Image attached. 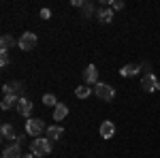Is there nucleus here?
Listing matches in <instances>:
<instances>
[{"mask_svg":"<svg viewBox=\"0 0 160 158\" xmlns=\"http://www.w3.org/2000/svg\"><path fill=\"white\" fill-rule=\"evenodd\" d=\"M0 135H2V139H17L13 124H2V128H0Z\"/></svg>","mask_w":160,"mask_h":158,"instance_id":"nucleus-15","label":"nucleus"},{"mask_svg":"<svg viewBox=\"0 0 160 158\" xmlns=\"http://www.w3.org/2000/svg\"><path fill=\"white\" fill-rule=\"evenodd\" d=\"M41 17H43V19H49L51 11H49V9H41Z\"/></svg>","mask_w":160,"mask_h":158,"instance_id":"nucleus-22","label":"nucleus"},{"mask_svg":"<svg viewBox=\"0 0 160 158\" xmlns=\"http://www.w3.org/2000/svg\"><path fill=\"white\" fill-rule=\"evenodd\" d=\"M98 22H102V24H109L111 19H113V9H102V11H98Z\"/></svg>","mask_w":160,"mask_h":158,"instance_id":"nucleus-17","label":"nucleus"},{"mask_svg":"<svg viewBox=\"0 0 160 158\" xmlns=\"http://www.w3.org/2000/svg\"><path fill=\"white\" fill-rule=\"evenodd\" d=\"M94 92H96V96L98 98H102V100H107V103H109V100H113V96H115V92H113V88H111L109 84H96V90H94Z\"/></svg>","mask_w":160,"mask_h":158,"instance_id":"nucleus-4","label":"nucleus"},{"mask_svg":"<svg viewBox=\"0 0 160 158\" xmlns=\"http://www.w3.org/2000/svg\"><path fill=\"white\" fill-rule=\"evenodd\" d=\"M113 135H115V124L109 122V120H105L100 124V137H102V139H111Z\"/></svg>","mask_w":160,"mask_h":158,"instance_id":"nucleus-9","label":"nucleus"},{"mask_svg":"<svg viewBox=\"0 0 160 158\" xmlns=\"http://www.w3.org/2000/svg\"><path fill=\"white\" fill-rule=\"evenodd\" d=\"M9 54H7V51H0V66H2V69H4V66H9Z\"/></svg>","mask_w":160,"mask_h":158,"instance_id":"nucleus-20","label":"nucleus"},{"mask_svg":"<svg viewBox=\"0 0 160 158\" xmlns=\"http://www.w3.org/2000/svg\"><path fill=\"white\" fill-rule=\"evenodd\" d=\"M83 9H86L88 17H90V15H92V11H94V7H92V4H86V7H83Z\"/></svg>","mask_w":160,"mask_h":158,"instance_id":"nucleus-23","label":"nucleus"},{"mask_svg":"<svg viewBox=\"0 0 160 158\" xmlns=\"http://www.w3.org/2000/svg\"><path fill=\"white\" fill-rule=\"evenodd\" d=\"M141 85H143V90H145V92H158V90H160V81H158V77H156L154 73L143 75Z\"/></svg>","mask_w":160,"mask_h":158,"instance_id":"nucleus-2","label":"nucleus"},{"mask_svg":"<svg viewBox=\"0 0 160 158\" xmlns=\"http://www.w3.org/2000/svg\"><path fill=\"white\" fill-rule=\"evenodd\" d=\"M2 92H4V94H15L17 98H24L22 96V94H24V85H22V81H13V84L4 85Z\"/></svg>","mask_w":160,"mask_h":158,"instance_id":"nucleus-7","label":"nucleus"},{"mask_svg":"<svg viewBox=\"0 0 160 158\" xmlns=\"http://www.w3.org/2000/svg\"><path fill=\"white\" fill-rule=\"evenodd\" d=\"M139 71H141V69H139L137 64H126L124 69H120V73H122V77H132V75H137Z\"/></svg>","mask_w":160,"mask_h":158,"instance_id":"nucleus-16","label":"nucleus"},{"mask_svg":"<svg viewBox=\"0 0 160 158\" xmlns=\"http://www.w3.org/2000/svg\"><path fill=\"white\" fill-rule=\"evenodd\" d=\"M2 158H22V143H13V145L4 147V152H2Z\"/></svg>","mask_w":160,"mask_h":158,"instance_id":"nucleus-8","label":"nucleus"},{"mask_svg":"<svg viewBox=\"0 0 160 158\" xmlns=\"http://www.w3.org/2000/svg\"><path fill=\"white\" fill-rule=\"evenodd\" d=\"M22 158H34V154H26V156H22Z\"/></svg>","mask_w":160,"mask_h":158,"instance_id":"nucleus-25","label":"nucleus"},{"mask_svg":"<svg viewBox=\"0 0 160 158\" xmlns=\"http://www.w3.org/2000/svg\"><path fill=\"white\" fill-rule=\"evenodd\" d=\"M62 135H64V128H62V126H58V124L47 128V139H49V141H58Z\"/></svg>","mask_w":160,"mask_h":158,"instance_id":"nucleus-11","label":"nucleus"},{"mask_svg":"<svg viewBox=\"0 0 160 158\" xmlns=\"http://www.w3.org/2000/svg\"><path fill=\"white\" fill-rule=\"evenodd\" d=\"M15 45H19V41H15L11 34H2V38H0V49H2V51H9V49L15 47Z\"/></svg>","mask_w":160,"mask_h":158,"instance_id":"nucleus-10","label":"nucleus"},{"mask_svg":"<svg viewBox=\"0 0 160 158\" xmlns=\"http://www.w3.org/2000/svg\"><path fill=\"white\" fill-rule=\"evenodd\" d=\"M17 103H19V98L15 96V94H4V98H2V103H0V107L7 111V109H11L13 105L17 107Z\"/></svg>","mask_w":160,"mask_h":158,"instance_id":"nucleus-12","label":"nucleus"},{"mask_svg":"<svg viewBox=\"0 0 160 158\" xmlns=\"http://www.w3.org/2000/svg\"><path fill=\"white\" fill-rule=\"evenodd\" d=\"M43 103H45V107H58V98L53 96V94H45Z\"/></svg>","mask_w":160,"mask_h":158,"instance_id":"nucleus-19","label":"nucleus"},{"mask_svg":"<svg viewBox=\"0 0 160 158\" xmlns=\"http://www.w3.org/2000/svg\"><path fill=\"white\" fill-rule=\"evenodd\" d=\"M37 43H38V38L34 32H24L22 38H19V47L24 49V51H32V49L37 47Z\"/></svg>","mask_w":160,"mask_h":158,"instance_id":"nucleus-3","label":"nucleus"},{"mask_svg":"<svg viewBox=\"0 0 160 158\" xmlns=\"http://www.w3.org/2000/svg\"><path fill=\"white\" fill-rule=\"evenodd\" d=\"M111 9H113V11H122L124 2H122V0H113V2H111Z\"/></svg>","mask_w":160,"mask_h":158,"instance_id":"nucleus-21","label":"nucleus"},{"mask_svg":"<svg viewBox=\"0 0 160 158\" xmlns=\"http://www.w3.org/2000/svg\"><path fill=\"white\" fill-rule=\"evenodd\" d=\"M45 130V124H43V120H30L26 122V133L30 135V137H38V135Z\"/></svg>","mask_w":160,"mask_h":158,"instance_id":"nucleus-5","label":"nucleus"},{"mask_svg":"<svg viewBox=\"0 0 160 158\" xmlns=\"http://www.w3.org/2000/svg\"><path fill=\"white\" fill-rule=\"evenodd\" d=\"M17 111L22 113V115H30V111H32V103L28 100V98H19V103H17Z\"/></svg>","mask_w":160,"mask_h":158,"instance_id":"nucleus-13","label":"nucleus"},{"mask_svg":"<svg viewBox=\"0 0 160 158\" xmlns=\"http://www.w3.org/2000/svg\"><path fill=\"white\" fill-rule=\"evenodd\" d=\"M73 7H86V2L83 0H73Z\"/></svg>","mask_w":160,"mask_h":158,"instance_id":"nucleus-24","label":"nucleus"},{"mask_svg":"<svg viewBox=\"0 0 160 158\" xmlns=\"http://www.w3.org/2000/svg\"><path fill=\"white\" fill-rule=\"evenodd\" d=\"M75 94H77V98H88L92 94V90H90V85H77Z\"/></svg>","mask_w":160,"mask_h":158,"instance_id":"nucleus-18","label":"nucleus"},{"mask_svg":"<svg viewBox=\"0 0 160 158\" xmlns=\"http://www.w3.org/2000/svg\"><path fill=\"white\" fill-rule=\"evenodd\" d=\"M32 154H34V156H47V154H51V141L49 139L37 137V139L32 141Z\"/></svg>","mask_w":160,"mask_h":158,"instance_id":"nucleus-1","label":"nucleus"},{"mask_svg":"<svg viewBox=\"0 0 160 158\" xmlns=\"http://www.w3.org/2000/svg\"><path fill=\"white\" fill-rule=\"evenodd\" d=\"M83 81L88 85H96L98 84V69L94 66V64H88L86 71H83Z\"/></svg>","mask_w":160,"mask_h":158,"instance_id":"nucleus-6","label":"nucleus"},{"mask_svg":"<svg viewBox=\"0 0 160 158\" xmlns=\"http://www.w3.org/2000/svg\"><path fill=\"white\" fill-rule=\"evenodd\" d=\"M66 115H68V107H66L64 103H58V107L53 109V120L60 122V120H64Z\"/></svg>","mask_w":160,"mask_h":158,"instance_id":"nucleus-14","label":"nucleus"}]
</instances>
